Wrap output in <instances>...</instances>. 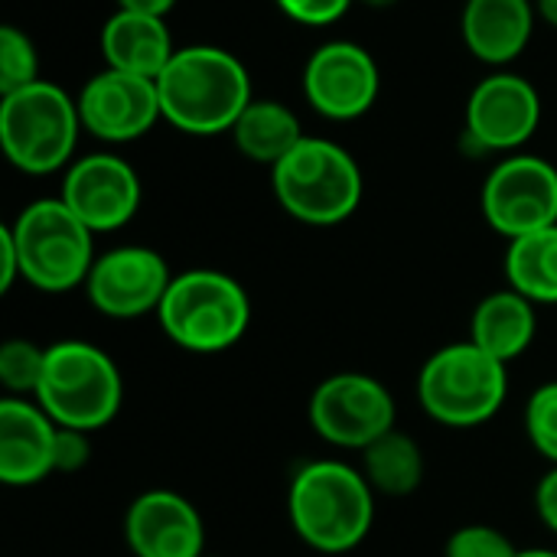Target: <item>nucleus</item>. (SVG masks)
I'll list each match as a JSON object with an SVG mask.
<instances>
[{"instance_id": "nucleus-1", "label": "nucleus", "mask_w": 557, "mask_h": 557, "mask_svg": "<svg viewBox=\"0 0 557 557\" xmlns=\"http://www.w3.org/2000/svg\"><path fill=\"white\" fill-rule=\"evenodd\" d=\"M163 121L193 137L232 134L255 101L242 59L222 46H183L157 78Z\"/></svg>"}, {"instance_id": "nucleus-2", "label": "nucleus", "mask_w": 557, "mask_h": 557, "mask_svg": "<svg viewBox=\"0 0 557 557\" xmlns=\"http://www.w3.org/2000/svg\"><path fill=\"white\" fill-rule=\"evenodd\" d=\"M287 516L304 545L323 555L359 548L375 522V490L362 470L339 460L300 467L287 490Z\"/></svg>"}, {"instance_id": "nucleus-3", "label": "nucleus", "mask_w": 557, "mask_h": 557, "mask_svg": "<svg viewBox=\"0 0 557 557\" xmlns=\"http://www.w3.org/2000/svg\"><path fill=\"white\" fill-rule=\"evenodd\" d=\"M271 186L281 209L304 225H339L362 202V170L356 157L326 137H304L277 166Z\"/></svg>"}, {"instance_id": "nucleus-4", "label": "nucleus", "mask_w": 557, "mask_h": 557, "mask_svg": "<svg viewBox=\"0 0 557 557\" xmlns=\"http://www.w3.org/2000/svg\"><path fill=\"white\" fill-rule=\"evenodd\" d=\"M124 398V382L114 359L85 339L46 346V366L33 401L59 424L75 431L108 428Z\"/></svg>"}, {"instance_id": "nucleus-5", "label": "nucleus", "mask_w": 557, "mask_h": 557, "mask_svg": "<svg viewBox=\"0 0 557 557\" xmlns=\"http://www.w3.org/2000/svg\"><path fill=\"white\" fill-rule=\"evenodd\" d=\"M157 320L180 349L215 356L245 336L251 323V300L232 274L193 268L173 277Z\"/></svg>"}, {"instance_id": "nucleus-6", "label": "nucleus", "mask_w": 557, "mask_h": 557, "mask_svg": "<svg viewBox=\"0 0 557 557\" xmlns=\"http://www.w3.org/2000/svg\"><path fill=\"white\" fill-rule=\"evenodd\" d=\"M7 232L20 258V281L46 294L85 287L98 258L95 232L59 196L29 202Z\"/></svg>"}, {"instance_id": "nucleus-7", "label": "nucleus", "mask_w": 557, "mask_h": 557, "mask_svg": "<svg viewBox=\"0 0 557 557\" xmlns=\"http://www.w3.org/2000/svg\"><path fill=\"white\" fill-rule=\"evenodd\" d=\"M78 131V101L46 78L0 95V147L23 173L46 176L69 166Z\"/></svg>"}, {"instance_id": "nucleus-8", "label": "nucleus", "mask_w": 557, "mask_h": 557, "mask_svg": "<svg viewBox=\"0 0 557 557\" xmlns=\"http://www.w3.org/2000/svg\"><path fill=\"white\" fill-rule=\"evenodd\" d=\"M506 395V362L483 352L473 339L437 349L418 372V401L444 428L486 424L499 414Z\"/></svg>"}, {"instance_id": "nucleus-9", "label": "nucleus", "mask_w": 557, "mask_h": 557, "mask_svg": "<svg viewBox=\"0 0 557 557\" xmlns=\"http://www.w3.org/2000/svg\"><path fill=\"white\" fill-rule=\"evenodd\" d=\"M483 219L503 238H522L557 225V166L532 157L509 153L503 157L480 193Z\"/></svg>"}, {"instance_id": "nucleus-10", "label": "nucleus", "mask_w": 557, "mask_h": 557, "mask_svg": "<svg viewBox=\"0 0 557 557\" xmlns=\"http://www.w3.org/2000/svg\"><path fill=\"white\" fill-rule=\"evenodd\" d=\"M398 408L392 392L366 372H336L310 395L313 431L343 450H366L395 428Z\"/></svg>"}, {"instance_id": "nucleus-11", "label": "nucleus", "mask_w": 557, "mask_h": 557, "mask_svg": "<svg viewBox=\"0 0 557 557\" xmlns=\"http://www.w3.org/2000/svg\"><path fill=\"white\" fill-rule=\"evenodd\" d=\"M542 124L539 88L516 72H496L476 82L467 98V144L476 153H516Z\"/></svg>"}, {"instance_id": "nucleus-12", "label": "nucleus", "mask_w": 557, "mask_h": 557, "mask_svg": "<svg viewBox=\"0 0 557 557\" xmlns=\"http://www.w3.org/2000/svg\"><path fill=\"white\" fill-rule=\"evenodd\" d=\"M170 284L173 274L160 251L144 245H121L95 258L85 294L101 317L137 320L160 310Z\"/></svg>"}, {"instance_id": "nucleus-13", "label": "nucleus", "mask_w": 557, "mask_h": 557, "mask_svg": "<svg viewBox=\"0 0 557 557\" xmlns=\"http://www.w3.org/2000/svg\"><path fill=\"white\" fill-rule=\"evenodd\" d=\"M382 88L372 52L352 39L323 42L304 65V95L310 108L330 121L362 117Z\"/></svg>"}, {"instance_id": "nucleus-14", "label": "nucleus", "mask_w": 557, "mask_h": 557, "mask_svg": "<svg viewBox=\"0 0 557 557\" xmlns=\"http://www.w3.org/2000/svg\"><path fill=\"white\" fill-rule=\"evenodd\" d=\"M82 127L104 144H131L163 121L157 78L101 69L78 91Z\"/></svg>"}, {"instance_id": "nucleus-15", "label": "nucleus", "mask_w": 557, "mask_h": 557, "mask_svg": "<svg viewBox=\"0 0 557 557\" xmlns=\"http://www.w3.org/2000/svg\"><path fill=\"white\" fill-rule=\"evenodd\" d=\"M140 176L117 153H88L69 163L59 199L98 235L124 228L140 209Z\"/></svg>"}, {"instance_id": "nucleus-16", "label": "nucleus", "mask_w": 557, "mask_h": 557, "mask_svg": "<svg viewBox=\"0 0 557 557\" xmlns=\"http://www.w3.org/2000/svg\"><path fill=\"white\" fill-rule=\"evenodd\" d=\"M124 542L134 557H202L206 522L186 496L150 490L131 503L124 516Z\"/></svg>"}, {"instance_id": "nucleus-17", "label": "nucleus", "mask_w": 557, "mask_h": 557, "mask_svg": "<svg viewBox=\"0 0 557 557\" xmlns=\"http://www.w3.org/2000/svg\"><path fill=\"white\" fill-rule=\"evenodd\" d=\"M59 424L26 398L0 401V480L7 486H36L55 473Z\"/></svg>"}, {"instance_id": "nucleus-18", "label": "nucleus", "mask_w": 557, "mask_h": 557, "mask_svg": "<svg viewBox=\"0 0 557 557\" xmlns=\"http://www.w3.org/2000/svg\"><path fill=\"white\" fill-rule=\"evenodd\" d=\"M535 16V0H467L460 33L480 62L499 69L525 52Z\"/></svg>"}, {"instance_id": "nucleus-19", "label": "nucleus", "mask_w": 557, "mask_h": 557, "mask_svg": "<svg viewBox=\"0 0 557 557\" xmlns=\"http://www.w3.org/2000/svg\"><path fill=\"white\" fill-rule=\"evenodd\" d=\"M101 55L108 69L160 78L170 59L176 55V46L163 16L114 10L101 26Z\"/></svg>"}, {"instance_id": "nucleus-20", "label": "nucleus", "mask_w": 557, "mask_h": 557, "mask_svg": "<svg viewBox=\"0 0 557 557\" xmlns=\"http://www.w3.org/2000/svg\"><path fill=\"white\" fill-rule=\"evenodd\" d=\"M535 330V304L512 287L486 294L470 320V339L506 366L529 352Z\"/></svg>"}, {"instance_id": "nucleus-21", "label": "nucleus", "mask_w": 557, "mask_h": 557, "mask_svg": "<svg viewBox=\"0 0 557 557\" xmlns=\"http://www.w3.org/2000/svg\"><path fill=\"white\" fill-rule=\"evenodd\" d=\"M232 137L245 160L277 166L307 134L300 131V121L287 104L274 98H255L235 121Z\"/></svg>"}, {"instance_id": "nucleus-22", "label": "nucleus", "mask_w": 557, "mask_h": 557, "mask_svg": "<svg viewBox=\"0 0 557 557\" xmlns=\"http://www.w3.org/2000/svg\"><path fill=\"white\" fill-rule=\"evenodd\" d=\"M362 476L382 496H411L424 483V450L411 434L392 428L362 450Z\"/></svg>"}, {"instance_id": "nucleus-23", "label": "nucleus", "mask_w": 557, "mask_h": 557, "mask_svg": "<svg viewBox=\"0 0 557 557\" xmlns=\"http://www.w3.org/2000/svg\"><path fill=\"white\" fill-rule=\"evenodd\" d=\"M506 281L535 307L557 304V225L509 242Z\"/></svg>"}, {"instance_id": "nucleus-24", "label": "nucleus", "mask_w": 557, "mask_h": 557, "mask_svg": "<svg viewBox=\"0 0 557 557\" xmlns=\"http://www.w3.org/2000/svg\"><path fill=\"white\" fill-rule=\"evenodd\" d=\"M42 366H46V346H36L33 339H7L0 346V382L13 398L36 395Z\"/></svg>"}, {"instance_id": "nucleus-25", "label": "nucleus", "mask_w": 557, "mask_h": 557, "mask_svg": "<svg viewBox=\"0 0 557 557\" xmlns=\"http://www.w3.org/2000/svg\"><path fill=\"white\" fill-rule=\"evenodd\" d=\"M39 82V52L33 39L16 26H0V95L20 91Z\"/></svg>"}, {"instance_id": "nucleus-26", "label": "nucleus", "mask_w": 557, "mask_h": 557, "mask_svg": "<svg viewBox=\"0 0 557 557\" xmlns=\"http://www.w3.org/2000/svg\"><path fill=\"white\" fill-rule=\"evenodd\" d=\"M525 431L532 447L557 467V382L532 392L525 408Z\"/></svg>"}, {"instance_id": "nucleus-27", "label": "nucleus", "mask_w": 557, "mask_h": 557, "mask_svg": "<svg viewBox=\"0 0 557 557\" xmlns=\"http://www.w3.org/2000/svg\"><path fill=\"white\" fill-rule=\"evenodd\" d=\"M444 557H519V548L493 525H463L447 539Z\"/></svg>"}, {"instance_id": "nucleus-28", "label": "nucleus", "mask_w": 557, "mask_h": 557, "mask_svg": "<svg viewBox=\"0 0 557 557\" xmlns=\"http://www.w3.org/2000/svg\"><path fill=\"white\" fill-rule=\"evenodd\" d=\"M274 3L294 23H304V26H330L352 7V0H274Z\"/></svg>"}, {"instance_id": "nucleus-29", "label": "nucleus", "mask_w": 557, "mask_h": 557, "mask_svg": "<svg viewBox=\"0 0 557 557\" xmlns=\"http://www.w3.org/2000/svg\"><path fill=\"white\" fill-rule=\"evenodd\" d=\"M88 457H91L88 431H75V428L55 431V473H75L88 463Z\"/></svg>"}, {"instance_id": "nucleus-30", "label": "nucleus", "mask_w": 557, "mask_h": 557, "mask_svg": "<svg viewBox=\"0 0 557 557\" xmlns=\"http://www.w3.org/2000/svg\"><path fill=\"white\" fill-rule=\"evenodd\" d=\"M535 512L542 525H548L557 535V467H552L535 486Z\"/></svg>"}, {"instance_id": "nucleus-31", "label": "nucleus", "mask_w": 557, "mask_h": 557, "mask_svg": "<svg viewBox=\"0 0 557 557\" xmlns=\"http://www.w3.org/2000/svg\"><path fill=\"white\" fill-rule=\"evenodd\" d=\"M16 281H20V258H16L13 238H10V232L3 225L0 228V290L7 294Z\"/></svg>"}, {"instance_id": "nucleus-32", "label": "nucleus", "mask_w": 557, "mask_h": 557, "mask_svg": "<svg viewBox=\"0 0 557 557\" xmlns=\"http://www.w3.org/2000/svg\"><path fill=\"white\" fill-rule=\"evenodd\" d=\"M176 7V0H117V10H137L150 16H166Z\"/></svg>"}, {"instance_id": "nucleus-33", "label": "nucleus", "mask_w": 557, "mask_h": 557, "mask_svg": "<svg viewBox=\"0 0 557 557\" xmlns=\"http://www.w3.org/2000/svg\"><path fill=\"white\" fill-rule=\"evenodd\" d=\"M535 13L557 29V0H535Z\"/></svg>"}, {"instance_id": "nucleus-34", "label": "nucleus", "mask_w": 557, "mask_h": 557, "mask_svg": "<svg viewBox=\"0 0 557 557\" xmlns=\"http://www.w3.org/2000/svg\"><path fill=\"white\" fill-rule=\"evenodd\" d=\"M519 557H557V552H548V548H525V552H519Z\"/></svg>"}, {"instance_id": "nucleus-35", "label": "nucleus", "mask_w": 557, "mask_h": 557, "mask_svg": "<svg viewBox=\"0 0 557 557\" xmlns=\"http://www.w3.org/2000/svg\"><path fill=\"white\" fill-rule=\"evenodd\" d=\"M366 7H375V10H385V7H395L398 0H362Z\"/></svg>"}, {"instance_id": "nucleus-36", "label": "nucleus", "mask_w": 557, "mask_h": 557, "mask_svg": "<svg viewBox=\"0 0 557 557\" xmlns=\"http://www.w3.org/2000/svg\"><path fill=\"white\" fill-rule=\"evenodd\" d=\"M202 557H215V555H202Z\"/></svg>"}]
</instances>
